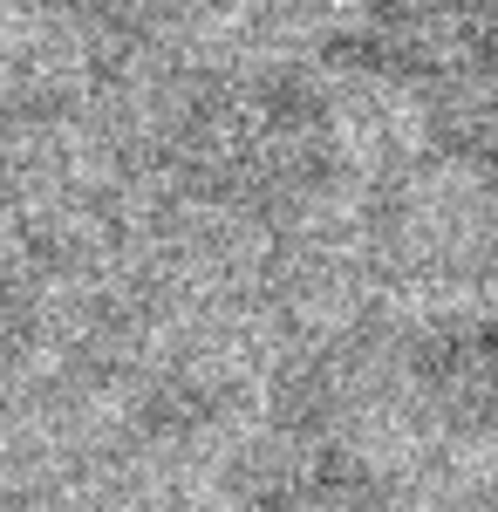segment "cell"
Segmentation results:
<instances>
[{"instance_id": "1", "label": "cell", "mask_w": 498, "mask_h": 512, "mask_svg": "<svg viewBox=\"0 0 498 512\" xmlns=\"http://www.w3.org/2000/svg\"><path fill=\"white\" fill-rule=\"evenodd\" d=\"M171 171L219 205L267 212L328 171V110L294 76H226L178 103L164 137Z\"/></svg>"}, {"instance_id": "2", "label": "cell", "mask_w": 498, "mask_h": 512, "mask_svg": "<svg viewBox=\"0 0 498 512\" xmlns=\"http://www.w3.org/2000/svg\"><path fill=\"white\" fill-rule=\"evenodd\" d=\"M335 55L437 103L498 89V0H376Z\"/></svg>"}, {"instance_id": "3", "label": "cell", "mask_w": 498, "mask_h": 512, "mask_svg": "<svg viewBox=\"0 0 498 512\" xmlns=\"http://www.w3.org/2000/svg\"><path fill=\"white\" fill-rule=\"evenodd\" d=\"M253 512H383V485L335 431L328 383H294L280 396V431L246 472Z\"/></svg>"}, {"instance_id": "4", "label": "cell", "mask_w": 498, "mask_h": 512, "mask_svg": "<svg viewBox=\"0 0 498 512\" xmlns=\"http://www.w3.org/2000/svg\"><path fill=\"white\" fill-rule=\"evenodd\" d=\"M403 376H410L417 403L451 437L498 431V321L485 315L430 321L403 355Z\"/></svg>"}, {"instance_id": "5", "label": "cell", "mask_w": 498, "mask_h": 512, "mask_svg": "<svg viewBox=\"0 0 498 512\" xmlns=\"http://www.w3.org/2000/svg\"><path fill=\"white\" fill-rule=\"evenodd\" d=\"M430 130H437L444 158L464 164V171L498 198V89H478V96H458V103H437Z\"/></svg>"}, {"instance_id": "6", "label": "cell", "mask_w": 498, "mask_h": 512, "mask_svg": "<svg viewBox=\"0 0 498 512\" xmlns=\"http://www.w3.org/2000/svg\"><path fill=\"white\" fill-rule=\"evenodd\" d=\"M471 512H498V485H492V492H485V499H478Z\"/></svg>"}]
</instances>
